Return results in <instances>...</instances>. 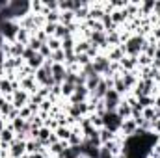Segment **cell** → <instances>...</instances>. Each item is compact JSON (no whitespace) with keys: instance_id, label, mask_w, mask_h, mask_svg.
I'll return each instance as SVG.
<instances>
[{"instance_id":"31","label":"cell","mask_w":160,"mask_h":158,"mask_svg":"<svg viewBox=\"0 0 160 158\" xmlns=\"http://www.w3.org/2000/svg\"><path fill=\"white\" fill-rule=\"evenodd\" d=\"M34 54H36V50H32L30 47H26V48H24V54H22V60H24V62H28Z\"/></svg>"},{"instance_id":"5","label":"cell","mask_w":160,"mask_h":158,"mask_svg":"<svg viewBox=\"0 0 160 158\" xmlns=\"http://www.w3.org/2000/svg\"><path fill=\"white\" fill-rule=\"evenodd\" d=\"M121 95H118L114 89H108V93H106V97L102 99L104 101V106H106V112H116L118 110V106H119L121 102Z\"/></svg>"},{"instance_id":"2","label":"cell","mask_w":160,"mask_h":158,"mask_svg":"<svg viewBox=\"0 0 160 158\" xmlns=\"http://www.w3.org/2000/svg\"><path fill=\"white\" fill-rule=\"evenodd\" d=\"M91 63H93V69H95V73H97V75L104 77V75L108 73L110 60L106 58V54H99V56H95V58L91 60Z\"/></svg>"},{"instance_id":"29","label":"cell","mask_w":160,"mask_h":158,"mask_svg":"<svg viewBox=\"0 0 160 158\" xmlns=\"http://www.w3.org/2000/svg\"><path fill=\"white\" fill-rule=\"evenodd\" d=\"M75 60H77V63H78L80 67H86V65L91 63V58L88 54H75Z\"/></svg>"},{"instance_id":"22","label":"cell","mask_w":160,"mask_h":158,"mask_svg":"<svg viewBox=\"0 0 160 158\" xmlns=\"http://www.w3.org/2000/svg\"><path fill=\"white\" fill-rule=\"evenodd\" d=\"M106 43L110 47H119L121 45V36L118 30H112V32H106Z\"/></svg>"},{"instance_id":"1","label":"cell","mask_w":160,"mask_h":158,"mask_svg":"<svg viewBox=\"0 0 160 158\" xmlns=\"http://www.w3.org/2000/svg\"><path fill=\"white\" fill-rule=\"evenodd\" d=\"M143 45H145V37L132 36L127 43H123V47H125V54H127V56H134V58H138V56L142 54Z\"/></svg>"},{"instance_id":"19","label":"cell","mask_w":160,"mask_h":158,"mask_svg":"<svg viewBox=\"0 0 160 158\" xmlns=\"http://www.w3.org/2000/svg\"><path fill=\"white\" fill-rule=\"evenodd\" d=\"M157 43H149V41H145V45H143V48H142V54H145L147 58H151V60H155V56H157Z\"/></svg>"},{"instance_id":"24","label":"cell","mask_w":160,"mask_h":158,"mask_svg":"<svg viewBox=\"0 0 160 158\" xmlns=\"http://www.w3.org/2000/svg\"><path fill=\"white\" fill-rule=\"evenodd\" d=\"M89 47H91V43H89L88 39L77 41V45H75V54H88Z\"/></svg>"},{"instance_id":"32","label":"cell","mask_w":160,"mask_h":158,"mask_svg":"<svg viewBox=\"0 0 160 158\" xmlns=\"http://www.w3.org/2000/svg\"><path fill=\"white\" fill-rule=\"evenodd\" d=\"M151 132H155V136H160V119L153 121V125H151Z\"/></svg>"},{"instance_id":"16","label":"cell","mask_w":160,"mask_h":158,"mask_svg":"<svg viewBox=\"0 0 160 158\" xmlns=\"http://www.w3.org/2000/svg\"><path fill=\"white\" fill-rule=\"evenodd\" d=\"M99 140H101V147H102V145L110 143L112 140H116V134H114L112 130H108V128H104V126H102V128L99 130Z\"/></svg>"},{"instance_id":"18","label":"cell","mask_w":160,"mask_h":158,"mask_svg":"<svg viewBox=\"0 0 160 158\" xmlns=\"http://www.w3.org/2000/svg\"><path fill=\"white\" fill-rule=\"evenodd\" d=\"M30 39H32V34H30L28 30L19 28V32H17V36H15V41H17V43H21V45H24V47H28Z\"/></svg>"},{"instance_id":"14","label":"cell","mask_w":160,"mask_h":158,"mask_svg":"<svg viewBox=\"0 0 160 158\" xmlns=\"http://www.w3.org/2000/svg\"><path fill=\"white\" fill-rule=\"evenodd\" d=\"M43 63H45V58L41 56L39 52H36V54L26 62V65H28L30 69H34V71H39L41 67H43Z\"/></svg>"},{"instance_id":"35","label":"cell","mask_w":160,"mask_h":158,"mask_svg":"<svg viewBox=\"0 0 160 158\" xmlns=\"http://www.w3.org/2000/svg\"><path fill=\"white\" fill-rule=\"evenodd\" d=\"M0 117H2V116H0Z\"/></svg>"},{"instance_id":"6","label":"cell","mask_w":160,"mask_h":158,"mask_svg":"<svg viewBox=\"0 0 160 158\" xmlns=\"http://www.w3.org/2000/svg\"><path fill=\"white\" fill-rule=\"evenodd\" d=\"M28 101H30V95H28L26 91H22V89H15L13 95H11V104H13L17 110L24 108V106L28 104Z\"/></svg>"},{"instance_id":"11","label":"cell","mask_w":160,"mask_h":158,"mask_svg":"<svg viewBox=\"0 0 160 158\" xmlns=\"http://www.w3.org/2000/svg\"><path fill=\"white\" fill-rule=\"evenodd\" d=\"M142 117L147 119V121H157L160 119V106L157 104H153V106H147V108H143V112H142Z\"/></svg>"},{"instance_id":"25","label":"cell","mask_w":160,"mask_h":158,"mask_svg":"<svg viewBox=\"0 0 160 158\" xmlns=\"http://www.w3.org/2000/svg\"><path fill=\"white\" fill-rule=\"evenodd\" d=\"M75 45H77V41L73 37H67V39L62 41V50L63 52H75Z\"/></svg>"},{"instance_id":"12","label":"cell","mask_w":160,"mask_h":158,"mask_svg":"<svg viewBox=\"0 0 160 158\" xmlns=\"http://www.w3.org/2000/svg\"><path fill=\"white\" fill-rule=\"evenodd\" d=\"M116 114H118V117L121 119V121H127V119H132V108L121 99L119 106H118V110H116Z\"/></svg>"},{"instance_id":"20","label":"cell","mask_w":160,"mask_h":158,"mask_svg":"<svg viewBox=\"0 0 160 158\" xmlns=\"http://www.w3.org/2000/svg\"><path fill=\"white\" fill-rule=\"evenodd\" d=\"M54 136L58 138V141H69L71 128H67V126H58V128L54 130Z\"/></svg>"},{"instance_id":"28","label":"cell","mask_w":160,"mask_h":158,"mask_svg":"<svg viewBox=\"0 0 160 158\" xmlns=\"http://www.w3.org/2000/svg\"><path fill=\"white\" fill-rule=\"evenodd\" d=\"M45 45H47L52 52H56V50H60V48H62V41L56 39V37H48V41H47Z\"/></svg>"},{"instance_id":"30","label":"cell","mask_w":160,"mask_h":158,"mask_svg":"<svg viewBox=\"0 0 160 158\" xmlns=\"http://www.w3.org/2000/svg\"><path fill=\"white\" fill-rule=\"evenodd\" d=\"M39 54L45 58V60H50L52 58V50L47 47V45H41V48H39Z\"/></svg>"},{"instance_id":"34","label":"cell","mask_w":160,"mask_h":158,"mask_svg":"<svg viewBox=\"0 0 160 158\" xmlns=\"http://www.w3.org/2000/svg\"><path fill=\"white\" fill-rule=\"evenodd\" d=\"M77 158H88V156H86V155H82V153H80V155H78V156H77Z\"/></svg>"},{"instance_id":"27","label":"cell","mask_w":160,"mask_h":158,"mask_svg":"<svg viewBox=\"0 0 160 158\" xmlns=\"http://www.w3.org/2000/svg\"><path fill=\"white\" fill-rule=\"evenodd\" d=\"M52 63H65V52L60 48V50H56V52H52Z\"/></svg>"},{"instance_id":"8","label":"cell","mask_w":160,"mask_h":158,"mask_svg":"<svg viewBox=\"0 0 160 158\" xmlns=\"http://www.w3.org/2000/svg\"><path fill=\"white\" fill-rule=\"evenodd\" d=\"M88 99H89L88 87H86V86H75V91H73L69 102H71V104H78V102H86Z\"/></svg>"},{"instance_id":"21","label":"cell","mask_w":160,"mask_h":158,"mask_svg":"<svg viewBox=\"0 0 160 158\" xmlns=\"http://www.w3.org/2000/svg\"><path fill=\"white\" fill-rule=\"evenodd\" d=\"M13 108H15V106H13L8 99H4V97L0 99V116H2V117H8V116L13 112Z\"/></svg>"},{"instance_id":"4","label":"cell","mask_w":160,"mask_h":158,"mask_svg":"<svg viewBox=\"0 0 160 158\" xmlns=\"http://www.w3.org/2000/svg\"><path fill=\"white\" fill-rule=\"evenodd\" d=\"M19 86H21V89L26 91L28 95H36L38 89H39V84H38V80H36V75L24 77L22 80H19Z\"/></svg>"},{"instance_id":"13","label":"cell","mask_w":160,"mask_h":158,"mask_svg":"<svg viewBox=\"0 0 160 158\" xmlns=\"http://www.w3.org/2000/svg\"><path fill=\"white\" fill-rule=\"evenodd\" d=\"M123 56H127V54H125V47H123V43H121L119 47H112V48L106 52V58H108L110 62H119Z\"/></svg>"},{"instance_id":"23","label":"cell","mask_w":160,"mask_h":158,"mask_svg":"<svg viewBox=\"0 0 160 158\" xmlns=\"http://www.w3.org/2000/svg\"><path fill=\"white\" fill-rule=\"evenodd\" d=\"M101 80H102V77H101V75H93V77H88V80H86V87H88V91H89V93H91V91H95V89L99 87Z\"/></svg>"},{"instance_id":"10","label":"cell","mask_w":160,"mask_h":158,"mask_svg":"<svg viewBox=\"0 0 160 158\" xmlns=\"http://www.w3.org/2000/svg\"><path fill=\"white\" fill-rule=\"evenodd\" d=\"M119 65H121V71H127V73H132L138 69V60L134 56H123L119 60Z\"/></svg>"},{"instance_id":"3","label":"cell","mask_w":160,"mask_h":158,"mask_svg":"<svg viewBox=\"0 0 160 158\" xmlns=\"http://www.w3.org/2000/svg\"><path fill=\"white\" fill-rule=\"evenodd\" d=\"M102 121H104V128L112 130L114 134H116V132H119L121 123H123V121L118 117V114H116V112H106V114H104V117H102Z\"/></svg>"},{"instance_id":"26","label":"cell","mask_w":160,"mask_h":158,"mask_svg":"<svg viewBox=\"0 0 160 158\" xmlns=\"http://www.w3.org/2000/svg\"><path fill=\"white\" fill-rule=\"evenodd\" d=\"M73 91H75V86H73V84H67V82L62 84V97H63V99H71Z\"/></svg>"},{"instance_id":"33","label":"cell","mask_w":160,"mask_h":158,"mask_svg":"<svg viewBox=\"0 0 160 158\" xmlns=\"http://www.w3.org/2000/svg\"><path fill=\"white\" fill-rule=\"evenodd\" d=\"M28 158H47V156L41 155V153H36V155H28Z\"/></svg>"},{"instance_id":"17","label":"cell","mask_w":160,"mask_h":158,"mask_svg":"<svg viewBox=\"0 0 160 158\" xmlns=\"http://www.w3.org/2000/svg\"><path fill=\"white\" fill-rule=\"evenodd\" d=\"M75 11H60V24L63 26H71L75 24Z\"/></svg>"},{"instance_id":"9","label":"cell","mask_w":160,"mask_h":158,"mask_svg":"<svg viewBox=\"0 0 160 158\" xmlns=\"http://www.w3.org/2000/svg\"><path fill=\"white\" fill-rule=\"evenodd\" d=\"M52 78L56 84H63L65 82V75H67V71H65V65L63 63H52Z\"/></svg>"},{"instance_id":"15","label":"cell","mask_w":160,"mask_h":158,"mask_svg":"<svg viewBox=\"0 0 160 158\" xmlns=\"http://www.w3.org/2000/svg\"><path fill=\"white\" fill-rule=\"evenodd\" d=\"M45 147L39 140H28L26 141V155H36V153H41Z\"/></svg>"},{"instance_id":"7","label":"cell","mask_w":160,"mask_h":158,"mask_svg":"<svg viewBox=\"0 0 160 158\" xmlns=\"http://www.w3.org/2000/svg\"><path fill=\"white\" fill-rule=\"evenodd\" d=\"M26 155V141L22 140H13L9 143V158H21Z\"/></svg>"}]
</instances>
